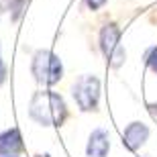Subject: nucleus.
<instances>
[{"mask_svg":"<svg viewBox=\"0 0 157 157\" xmlns=\"http://www.w3.org/2000/svg\"><path fill=\"white\" fill-rule=\"evenodd\" d=\"M29 117L41 127H61L67 118L63 96L53 90L35 92L29 104Z\"/></svg>","mask_w":157,"mask_h":157,"instance_id":"1","label":"nucleus"},{"mask_svg":"<svg viewBox=\"0 0 157 157\" xmlns=\"http://www.w3.org/2000/svg\"><path fill=\"white\" fill-rule=\"evenodd\" d=\"M86 4L90 10H98V8H102L106 4V0H86Z\"/></svg>","mask_w":157,"mask_h":157,"instance_id":"10","label":"nucleus"},{"mask_svg":"<svg viewBox=\"0 0 157 157\" xmlns=\"http://www.w3.org/2000/svg\"><path fill=\"white\" fill-rule=\"evenodd\" d=\"M25 4H27V0H2V6L10 12L12 21H18V17L25 10Z\"/></svg>","mask_w":157,"mask_h":157,"instance_id":"8","label":"nucleus"},{"mask_svg":"<svg viewBox=\"0 0 157 157\" xmlns=\"http://www.w3.org/2000/svg\"><path fill=\"white\" fill-rule=\"evenodd\" d=\"M31 71L39 84L43 86H55L63 78V63L61 59L49 49H39L35 51L31 59Z\"/></svg>","mask_w":157,"mask_h":157,"instance_id":"2","label":"nucleus"},{"mask_svg":"<svg viewBox=\"0 0 157 157\" xmlns=\"http://www.w3.org/2000/svg\"><path fill=\"white\" fill-rule=\"evenodd\" d=\"M100 49L104 53L106 61L112 67H121L127 59V51L121 45V31L114 23H108L100 31Z\"/></svg>","mask_w":157,"mask_h":157,"instance_id":"4","label":"nucleus"},{"mask_svg":"<svg viewBox=\"0 0 157 157\" xmlns=\"http://www.w3.org/2000/svg\"><path fill=\"white\" fill-rule=\"evenodd\" d=\"M110 151V135L104 128H94L88 137L86 157H106Z\"/></svg>","mask_w":157,"mask_h":157,"instance_id":"6","label":"nucleus"},{"mask_svg":"<svg viewBox=\"0 0 157 157\" xmlns=\"http://www.w3.org/2000/svg\"><path fill=\"white\" fill-rule=\"evenodd\" d=\"M4 78H6V70H4V65H2V67H0V84L4 82Z\"/></svg>","mask_w":157,"mask_h":157,"instance_id":"11","label":"nucleus"},{"mask_svg":"<svg viewBox=\"0 0 157 157\" xmlns=\"http://www.w3.org/2000/svg\"><path fill=\"white\" fill-rule=\"evenodd\" d=\"M145 63H147V67H149L153 74H157V45L151 47V49L145 53Z\"/></svg>","mask_w":157,"mask_h":157,"instance_id":"9","label":"nucleus"},{"mask_svg":"<svg viewBox=\"0 0 157 157\" xmlns=\"http://www.w3.org/2000/svg\"><path fill=\"white\" fill-rule=\"evenodd\" d=\"M0 157H17V155H0Z\"/></svg>","mask_w":157,"mask_h":157,"instance_id":"12","label":"nucleus"},{"mask_svg":"<svg viewBox=\"0 0 157 157\" xmlns=\"http://www.w3.org/2000/svg\"><path fill=\"white\" fill-rule=\"evenodd\" d=\"M23 137L17 127L0 133V155H17L23 151Z\"/></svg>","mask_w":157,"mask_h":157,"instance_id":"7","label":"nucleus"},{"mask_svg":"<svg viewBox=\"0 0 157 157\" xmlns=\"http://www.w3.org/2000/svg\"><path fill=\"white\" fill-rule=\"evenodd\" d=\"M147 139H149V127H147L145 122L135 121V122H131V124H127V128L122 131V143H124V147L131 149V151L141 149V147L147 143Z\"/></svg>","mask_w":157,"mask_h":157,"instance_id":"5","label":"nucleus"},{"mask_svg":"<svg viewBox=\"0 0 157 157\" xmlns=\"http://www.w3.org/2000/svg\"><path fill=\"white\" fill-rule=\"evenodd\" d=\"M71 96L76 100V104L80 106V110H96L100 102V80L94 74L80 76L71 86Z\"/></svg>","mask_w":157,"mask_h":157,"instance_id":"3","label":"nucleus"},{"mask_svg":"<svg viewBox=\"0 0 157 157\" xmlns=\"http://www.w3.org/2000/svg\"><path fill=\"white\" fill-rule=\"evenodd\" d=\"M0 67H2V59H0Z\"/></svg>","mask_w":157,"mask_h":157,"instance_id":"13","label":"nucleus"}]
</instances>
